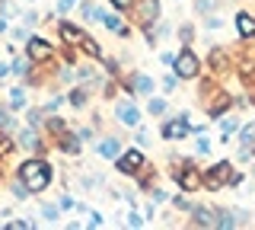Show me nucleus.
Wrapping results in <instances>:
<instances>
[{"label":"nucleus","instance_id":"f257e3e1","mask_svg":"<svg viewBox=\"0 0 255 230\" xmlns=\"http://www.w3.org/2000/svg\"><path fill=\"white\" fill-rule=\"evenodd\" d=\"M19 179L26 182L29 192H42L48 182H51V166L42 163V160H26L19 166Z\"/></svg>","mask_w":255,"mask_h":230},{"label":"nucleus","instance_id":"f03ea898","mask_svg":"<svg viewBox=\"0 0 255 230\" xmlns=\"http://www.w3.org/2000/svg\"><path fill=\"white\" fill-rule=\"evenodd\" d=\"M172 67H175V74H179L182 80H191V77L198 74V58L191 51H182L179 61H172Z\"/></svg>","mask_w":255,"mask_h":230},{"label":"nucleus","instance_id":"7ed1b4c3","mask_svg":"<svg viewBox=\"0 0 255 230\" xmlns=\"http://www.w3.org/2000/svg\"><path fill=\"white\" fill-rule=\"evenodd\" d=\"M175 179H179V186L185 189V192H198V186H201V176L195 173V166H182V170H175Z\"/></svg>","mask_w":255,"mask_h":230},{"label":"nucleus","instance_id":"20e7f679","mask_svg":"<svg viewBox=\"0 0 255 230\" xmlns=\"http://www.w3.org/2000/svg\"><path fill=\"white\" fill-rule=\"evenodd\" d=\"M230 179H233V173H230V163H217L211 173H207L204 186H207V189H220L223 182H230Z\"/></svg>","mask_w":255,"mask_h":230},{"label":"nucleus","instance_id":"39448f33","mask_svg":"<svg viewBox=\"0 0 255 230\" xmlns=\"http://www.w3.org/2000/svg\"><path fill=\"white\" fill-rule=\"evenodd\" d=\"M137 16H140V22L143 26H150L153 19H159V0H140V6H137Z\"/></svg>","mask_w":255,"mask_h":230},{"label":"nucleus","instance_id":"423d86ee","mask_svg":"<svg viewBox=\"0 0 255 230\" xmlns=\"http://www.w3.org/2000/svg\"><path fill=\"white\" fill-rule=\"evenodd\" d=\"M29 58L32 61H48L51 58V45L42 42V38H29Z\"/></svg>","mask_w":255,"mask_h":230},{"label":"nucleus","instance_id":"0eeeda50","mask_svg":"<svg viewBox=\"0 0 255 230\" xmlns=\"http://www.w3.org/2000/svg\"><path fill=\"white\" fill-rule=\"evenodd\" d=\"M140 163H143L140 150H128V154L122 157V160H118V170H122V173H134V170H137Z\"/></svg>","mask_w":255,"mask_h":230},{"label":"nucleus","instance_id":"6e6552de","mask_svg":"<svg viewBox=\"0 0 255 230\" xmlns=\"http://www.w3.org/2000/svg\"><path fill=\"white\" fill-rule=\"evenodd\" d=\"M236 26H239V35H243V38L255 35V19L249 16V13H239V16H236Z\"/></svg>","mask_w":255,"mask_h":230},{"label":"nucleus","instance_id":"1a4fd4ad","mask_svg":"<svg viewBox=\"0 0 255 230\" xmlns=\"http://www.w3.org/2000/svg\"><path fill=\"white\" fill-rule=\"evenodd\" d=\"M118 118H122V122L125 125H137V109H134V106H128V102H122V106H118Z\"/></svg>","mask_w":255,"mask_h":230},{"label":"nucleus","instance_id":"9d476101","mask_svg":"<svg viewBox=\"0 0 255 230\" xmlns=\"http://www.w3.org/2000/svg\"><path fill=\"white\" fill-rule=\"evenodd\" d=\"M163 134H166V138H185V134H188V125H182V122H169V125H166V128H163Z\"/></svg>","mask_w":255,"mask_h":230},{"label":"nucleus","instance_id":"9b49d317","mask_svg":"<svg viewBox=\"0 0 255 230\" xmlns=\"http://www.w3.org/2000/svg\"><path fill=\"white\" fill-rule=\"evenodd\" d=\"M80 48H83L86 54H93V58H99V54H102V51H99V45H96L90 35H80Z\"/></svg>","mask_w":255,"mask_h":230},{"label":"nucleus","instance_id":"f8f14e48","mask_svg":"<svg viewBox=\"0 0 255 230\" xmlns=\"http://www.w3.org/2000/svg\"><path fill=\"white\" fill-rule=\"evenodd\" d=\"M150 90H153V80H150V77H143V74L134 77V93H150Z\"/></svg>","mask_w":255,"mask_h":230},{"label":"nucleus","instance_id":"ddd939ff","mask_svg":"<svg viewBox=\"0 0 255 230\" xmlns=\"http://www.w3.org/2000/svg\"><path fill=\"white\" fill-rule=\"evenodd\" d=\"M19 144H22V147H29V150H38L35 131H22V134H19Z\"/></svg>","mask_w":255,"mask_h":230},{"label":"nucleus","instance_id":"4468645a","mask_svg":"<svg viewBox=\"0 0 255 230\" xmlns=\"http://www.w3.org/2000/svg\"><path fill=\"white\" fill-rule=\"evenodd\" d=\"M61 35L67 38V42H80V35H83V32H77V29L70 26V22H64V26H61Z\"/></svg>","mask_w":255,"mask_h":230},{"label":"nucleus","instance_id":"2eb2a0df","mask_svg":"<svg viewBox=\"0 0 255 230\" xmlns=\"http://www.w3.org/2000/svg\"><path fill=\"white\" fill-rule=\"evenodd\" d=\"M195 218H198V224L214 227V218H211V211H207V208H198V211H195Z\"/></svg>","mask_w":255,"mask_h":230},{"label":"nucleus","instance_id":"dca6fc26","mask_svg":"<svg viewBox=\"0 0 255 230\" xmlns=\"http://www.w3.org/2000/svg\"><path fill=\"white\" fill-rule=\"evenodd\" d=\"M99 154L102 157H115L118 154V144H115V141H106V144H99Z\"/></svg>","mask_w":255,"mask_h":230},{"label":"nucleus","instance_id":"f3484780","mask_svg":"<svg viewBox=\"0 0 255 230\" xmlns=\"http://www.w3.org/2000/svg\"><path fill=\"white\" fill-rule=\"evenodd\" d=\"M227 106H230V96H217V102L211 106V115H220V112H223Z\"/></svg>","mask_w":255,"mask_h":230},{"label":"nucleus","instance_id":"a211bd4d","mask_svg":"<svg viewBox=\"0 0 255 230\" xmlns=\"http://www.w3.org/2000/svg\"><path fill=\"white\" fill-rule=\"evenodd\" d=\"M252 141H255V122H252V125H246V128H243V147H249Z\"/></svg>","mask_w":255,"mask_h":230},{"label":"nucleus","instance_id":"6ab92c4d","mask_svg":"<svg viewBox=\"0 0 255 230\" xmlns=\"http://www.w3.org/2000/svg\"><path fill=\"white\" fill-rule=\"evenodd\" d=\"M211 64L217 67V70H220V67H227V54H223V51H214V54H211Z\"/></svg>","mask_w":255,"mask_h":230},{"label":"nucleus","instance_id":"aec40b11","mask_svg":"<svg viewBox=\"0 0 255 230\" xmlns=\"http://www.w3.org/2000/svg\"><path fill=\"white\" fill-rule=\"evenodd\" d=\"M163 109H166L163 99H150V112H163Z\"/></svg>","mask_w":255,"mask_h":230},{"label":"nucleus","instance_id":"412c9836","mask_svg":"<svg viewBox=\"0 0 255 230\" xmlns=\"http://www.w3.org/2000/svg\"><path fill=\"white\" fill-rule=\"evenodd\" d=\"M220 128H223V134H230V131L236 128V122H233V118H223V122H220Z\"/></svg>","mask_w":255,"mask_h":230},{"label":"nucleus","instance_id":"4be33fe9","mask_svg":"<svg viewBox=\"0 0 255 230\" xmlns=\"http://www.w3.org/2000/svg\"><path fill=\"white\" fill-rule=\"evenodd\" d=\"M42 214H45L48 221H54V218H58V208H51V205H45V208H42Z\"/></svg>","mask_w":255,"mask_h":230},{"label":"nucleus","instance_id":"5701e85b","mask_svg":"<svg viewBox=\"0 0 255 230\" xmlns=\"http://www.w3.org/2000/svg\"><path fill=\"white\" fill-rule=\"evenodd\" d=\"M198 10L207 13V10H214V0H198Z\"/></svg>","mask_w":255,"mask_h":230},{"label":"nucleus","instance_id":"b1692460","mask_svg":"<svg viewBox=\"0 0 255 230\" xmlns=\"http://www.w3.org/2000/svg\"><path fill=\"white\" fill-rule=\"evenodd\" d=\"M70 102H74V106H80V102H83V93L74 90V93H70Z\"/></svg>","mask_w":255,"mask_h":230},{"label":"nucleus","instance_id":"393cba45","mask_svg":"<svg viewBox=\"0 0 255 230\" xmlns=\"http://www.w3.org/2000/svg\"><path fill=\"white\" fill-rule=\"evenodd\" d=\"M13 106H22V90H13Z\"/></svg>","mask_w":255,"mask_h":230},{"label":"nucleus","instance_id":"a878e982","mask_svg":"<svg viewBox=\"0 0 255 230\" xmlns=\"http://www.w3.org/2000/svg\"><path fill=\"white\" fill-rule=\"evenodd\" d=\"M112 3H115L118 10H128V6H131V0H112Z\"/></svg>","mask_w":255,"mask_h":230},{"label":"nucleus","instance_id":"bb28decb","mask_svg":"<svg viewBox=\"0 0 255 230\" xmlns=\"http://www.w3.org/2000/svg\"><path fill=\"white\" fill-rule=\"evenodd\" d=\"M77 0H61V10H67V6H74Z\"/></svg>","mask_w":255,"mask_h":230},{"label":"nucleus","instance_id":"cd10ccee","mask_svg":"<svg viewBox=\"0 0 255 230\" xmlns=\"http://www.w3.org/2000/svg\"><path fill=\"white\" fill-rule=\"evenodd\" d=\"M6 70H10V67H6V64H0V77H6Z\"/></svg>","mask_w":255,"mask_h":230}]
</instances>
